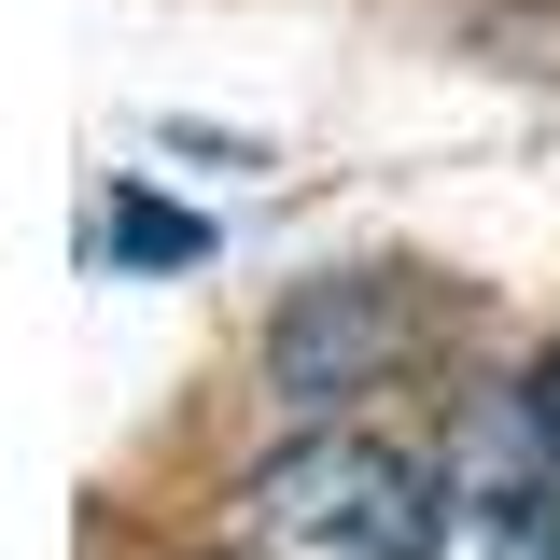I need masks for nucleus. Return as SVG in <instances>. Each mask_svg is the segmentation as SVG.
<instances>
[{
    "mask_svg": "<svg viewBox=\"0 0 560 560\" xmlns=\"http://www.w3.org/2000/svg\"><path fill=\"white\" fill-rule=\"evenodd\" d=\"M434 533V477L378 434H294L280 463L224 490L210 560H420Z\"/></svg>",
    "mask_w": 560,
    "mask_h": 560,
    "instance_id": "obj_1",
    "label": "nucleus"
},
{
    "mask_svg": "<svg viewBox=\"0 0 560 560\" xmlns=\"http://www.w3.org/2000/svg\"><path fill=\"white\" fill-rule=\"evenodd\" d=\"M420 560H560V434L533 420V393H490L448 434Z\"/></svg>",
    "mask_w": 560,
    "mask_h": 560,
    "instance_id": "obj_2",
    "label": "nucleus"
},
{
    "mask_svg": "<svg viewBox=\"0 0 560 560\" xmlns=\"http://www.w3.org/2000/svg\"><path fill=\"white\" fill-rule=\"evenodd\" d=\"M434 350V294L420 267H350V280H308L294 308L267 323V378L294 407H337V393H378L393 364Z\"/></svg>",
    "mask_w": 560,
    "mask_h": 560,
    "instance_id": "obj_3",
    "label": "nucleus"
},
{
    "mask_svg": "<svg viewBox=\"0 0 560 560\" xmlns=\"http://www.w3.org/2000/svg\"><path fill=\"white\" fill-rule=\"evenodd\" d=\"M98 238L140 253V267H197V253H210V224H183V210H154V197H113V210H98Z\"/></svg>",
    "mask_w": 560,
    "mask_h": 560,
    "instance_id": "obj_4",
    "label": "nucleus"
},
{
    "mask_svg": "<svg viewBox=\"0 0 560 560\" xmlns=\"http://www.w3.org/2000/svg\"><path fill=\"white\" fill-rule=\"evenodd\" d=\"M518 393H533V420H547V434H560V350H547V364H533V378H518Z\"/></svg>",
    "mask_w": 560,
    "mask_h": 560,
    "instance_id": "obj_5",
    "label": "nucleus"
}]
</instances>
